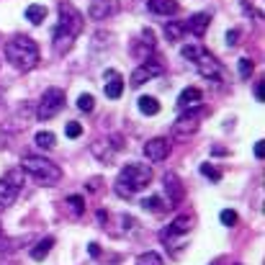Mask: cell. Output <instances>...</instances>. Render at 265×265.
I'll use <instances>...</instances> for the list:
<instances>
[{
    "mask_svg": "<svg viewBox=\"0 0 265 265\" xmlns=\"http://www.w3.org/2000/svg\"><path fill=\"white\" fill-rule=\"evenodd\" d=\"M60 21H57V28H54V36H52V44H54V52L57 54H65L72 49L75 39L80 36L83 26H85V18L83 13L72 5V3H60Z\"/></svg>",
    "mask_w": 265,
    "mask_h": 265,
    "instance_id": "6da1fadb",
    "label": "cell"
},
{
    "mask_svg": "<svg viewBox=\"0 0 265 265\" xmlns=\"http://www.w3.org/2000/svg\"><path fill=\"white\" fill-rule=\"evenodd\" d=\"M5 57H8V62L16 70H21V72L34 70L39 65V60H41L39 47H36V41L31 36H13V39H8Z\"/></svg>",
    "mask_w": 265,
    "mask_h": 265,
    "instance_id": "7a4b0ae2",
    "label": "cell"
},
{
    "mask_svg": "<svg viewBox=\"0 0 265 265\" xmlns=\"http://www.w3.org/2000/svg\"><path fill=\"white\" fill-rule=\"evenodd\" d=\"M152 183V168L144 163H129L121 168L119 178H116V193L121 198H131L137 190H144Z\"/></svg>",
    "mask_w": 265,
    "mask_h": 265,
    "instance_id": "3957f363",
    "label": "cell"
},
{
    "mask_svg": "<svg viewBox=\"0 0 265 265\" xmlns=\"http://www.w3.org/2000/svg\"><path fill=\"white\" fill-rule=\"evenodd\" d=\"M21 170H26L31 178H36L41 185H57L62 180V170L57 163L39 155H23L21 157Z\"/></svg>",
    "mask_w": 265,
    "mask_h": 265,
    "instance_id": "277c9868",
    "label": "cell"
},
{
    "mask_svg": "<svg viewBox=\"0 0 265 265\" xmlns=\"http://www.w3.org/2000/svg\"><path fill=\"white\" fill-rule=\"evenodd\" d=\"M206 113H209V108L206 106H196V108H185L178 119H175L173 124V137H178V139H188L190 134H196L201 121L206 119Z\"/></svg>",
    "mask_w": 265,
    "mask_h": 265,
    "instance_id": "5b68a950",
    "label": "cell"
},
{
    "mask_svg": "<svg viewBox=\"0 0 265 265\" xmlns=\"http://www.w3.org/2000/svg\"><path fill=\"white\" fill-rule=\"evenodd\" d=\"M65 108V90L62 88H47L36 106V119L39 121H49L57 113Z\"/></svg>",
    "mask_w": 265,
    "mask_h": 265,
    "instance_id": "8992f818",
    "label": "cell"
},
{
    "mask_svg": "<svg viewBox=\"0 0 265 265\" xmlns=\"http://www.w3.org/2000/svg\"><path fill=\"white\" fill-rule=\"evenodd\" d=\"M21 185H23L21 170H10L5 178H0V211H5L16 203V198L21 193Z\"/></svg>",
    "mask_w": 265,
    "mask_h": 265,
    "instance_id": "52a82bcc",
    "label": "cell"
},
{
    "mask_svg": "<svg viewBox=\"0 0 265 265\" xmlns=\"http://www.w3.org/2000/svg\"><path fill=\"white\" fill-rule=\"evenodd\" d=\"M155 47H157V41H155V31H152V28H144V31H142L134 41H131V54H134V60L147 62V60H152Z\"/></svg>",
    "mask_w": 265,
    "mask_h": 265,
    "instance_id": "ba28073f",
    "label": "cell"
},
{
    "mask_svg": "<svg viewBox=\"0 0 265 265\" xmlns=\"http://www.w3.org/2000/svg\"><path fill=\"white\" fill-rule=\"evenodd\" d=\"M193 65H196V70H198V75H201V78L214 80V83L222 80V65H219L216 57H214V54H209L206 49H201V54L193 60Z\"/></svg>",
    "mask_w": 265,
    "mask_h": 265,
    "instance_id": "9c48e42d",
    "label": "cell"
},
{
    "mask_svg": "<svg viewBox=\"0 0 265 265\" xmlns=\"http://www.w3.org/2000/svg\"><path fill=\"white\" fill-rule=\"evenodd\" d=\"M121 147H124V144H121V137H111V139H98V142H93V144H90V152L95 155L98 163L111 165L113 157H116V152H119Z\"/></svg>",
    "mask_w": 265,
    "mask_h": 265,
    "instance_id": "30bf717a",
    "label": "cell"
},
{
    "mask_svg": "<svg viewBox=\"0 0 265 265\" xmlns=\"http://www.w3.org/2000/svg\"><path fill=\"white\" fill-rule=\"evenodd\" d=\"M165 72V67L160 65V62H155V60H147V62H142L134 72H131V88H142L147 80H152V78H160Z\"/></svg>",
    "mask_w": 265,
    "mask_h": 265,
    "instance_id": "8fae6325",
    "label": "cell"
},
{
    "mask_svg": "<svg viewBox=\"0 0 265 265\" xmlns=\"http://www.w3.org/2000/svg\"><path fill=\"white\" fill-rule=\"evenodd\" d=\"M168 155H170V142L165 137H155L144 144V157L150 163H163V160H168Z\"/></svg>",
    "mask_w": 265,
    "mask_h": 265,
    "instance_id": "7c38bea8",
    "label": "cell"
},
{
    "mask_svg": "<svg viewBox=\"0 0 265 265\" xmlns=\"http://www.w3.org/2000/svg\"><path fill=\"white\" fill-rule=\"evenodd\" d=\"M163 185H165V193H168V209H175V206L183 201V183H180V178L175 173H165Z\"/></svg>",
    "mask_w": 265,
    "mask_h": 265,
    "instance_id": "4fadbf2b",
    "label": "cell"
},
{
    "mask_svg": "<svg viewBox=\"0 0 265 265\" xmlns=\"http://www.w3.org/2000/svg\"><path fill=\"white\" fill-rule=\"evenodd\" d=\"M106 85H103V90H106V98L111 100H119L121 93H124V80H121V72L116 70H106V75H103Z\"/></svg>",
    "mask_w": 265,
    "mask_h": 265,
    "instance_id": "5bb4252c",
    "label": "cell"
},
{
    "mask_svg": "<svg viewBox=\"0 0 265 265\" xmlns=\"http://www.w3.org/2000/svg\"><path fill=\"white\" fill-rule=\"evenodd\" d=\"M190 227H193V219H190L188 214H180L163 234H160V237H163V242H165V240H173V237H178V234H185Z\"/></svg>",
    "mask_w": 265,
    "mask_h": 265,
    "instance_id": "9a60e30c",
    "label": "cell"
},
{
    "mask_svg": "<svg viewBox=\"0 0 265 265\" xmlns=\"http://www.w3.org/2000/svg\"><path fill=\"white\" fill-rule=\"evenodd\" d=\"M119 10V3L116 0H93V5H90V18H95V21H100V18H108V16H113V13Z\"/></svg>",
    "mask_w": 265,
    "mask_h": 265,
    "instance_id": "2e32d148",
    "label": "cell"
},
{
    "mask_svg": "<svg viewBox=\"0 0 265 265\" xmlns=\"http://www.w3.org/2000/svg\"><path fill=\"white\" fill-rule=\"evenodd\" d=\"M183 23H185V31H190L193 36H203L206 34V26L211 23V16H209V13H196V16H190Z\"/></svg>",
    "mask_w": 265,
    "mask_h": 265,
    "instance_id": "e0dca14e",
    "label": "cell"
},
{
    "mask_svg": "<svg viewBox=\"0 0 265 265\" xmlns=\"http://www.w3.org/2000/svg\"><path fill=\"white\" fill-rule=\"evenodd\" d=\"M147 8L155 16H175L178 13V3L175 0H147Z\"/></svg>",
    "mask_w": 265,
    "mask_h": 265,
    "instance_id": "ac0fdd59",
    "label": "cell"
},
{
    "mask_svg": "<svg viewBox=\"0 0 265 265\" xmlns=\"http://www.w3.org/2000/svg\"><path fill=\"white\" fill-rule=\"evenodd\" d=\"M201 98H203V93L198 90V88H185V90L178 95V108H180V111L196 108L198 103H201Z\"/></svg>",
    "mask_w": 265,
    "mask_h": 265,
    "instance_id": "d6986e66",
    "label": "cell"
},
{
    "mask_svg": "<svg viewBox=\"0 0 265 265\" xmlns=\"http://www.w3.org/2000/svg\"><path fill=\"white\" fill-rule=\"evenodd\" d=\"M65 211H67L72 219H80V216L85 214V198H83V196H67Z\"/></svg>",
    "mask_w": 265,
    "mask_h": 265,
    "instance_id": "ffe728a7",
    "label": "cell"
},
{
    "mask_svg": "<svg viewBox=\"0 0 265 265\" xmlns=\"http://www.w3.org/2000/svg\"><path fill=\"white\" fill-rule=\"evenodd\" d=\"M52 247H54V237H44V240H39V242L31 247V258H34V260H44V258L52 253Z\"/></svg>",
    "mask_w": 265,
    "mask_h": 265,
    "instance_id": "44dd1931",
    "label": "cell"
},
{
    "mask_svg": "<svg viewBox=\"0 0 265 265\" xmlns=\"http://www.w3.org/2000/svg\"><path fill=\"white\" fill-rule=\"evenodd\" d=\"M137 106H139V111H142L144 116H157V113H160V100L152 98V95H142V98L137 100Z\"/></svg>",
    "mask_w": 265,
    "mask_h": 265,
    "instance_id": "7402d4cb",
    "label": "cell"
},
{
    "mask_svg": "<svg viewBox=\"0 0 265 265\" xmlns=\"http://www.w3.org/2000/svg\"><path fill=\"white\" fill-rule=\"evenodd\" d=\"M165 36H168V41H180L185 36V23L183 21H168L165 23Z\"/></svg>",
    "mask_w": 265,
    "mask_h": 265,
    "instance_id": "603a6c76",
    "label": "cell"
},
{
    "mask_svg": "<svg viewBox=\"0 0 265 265\" xmlns=\"http://www.w3.org/2000/svg\"><path fill=\"white\" fill-rule=\"evenodd\" d=\"M26 18H28V23L41 26V23H44V18H47V8H44V5H39V3L28 5V8H26Z\"/></svg>",
    "mask_w": 265,
    "mask_h": 265,
    "instance_id": "cb8c5ba5",
    "label": "cell"
},
{
    "mask_svg": "<svg viewBox=\"0 0 265 265\" xmlns=\"http://www.w3.org/2000/svg\"><path fill=\"white\" fill-rule=\"evenodd\" d=\"M36 147L39 150H54V144H57V137L52 134V131H39V134L34 137Z\"/></svg>",
    "mask_w": 265,
    "mask_h": 265,
    "instance_id": "d4e9b609",
    "label": "cell"
},
{
    "mask_svg": "<svg viewBox=\"0 0 265 265\" xmlns=\"http://www.w3.org/2000/svg\"><path fill=\"white\" fill-rule=\"evenodd\" d=\"M142 209L160 214V211H165V209H168V203H163V198H160V196H150V198H144V201H142Z\"/></svg>",
    "mask_w": 265,
    "mask_h": 265,
    "instance_id": "484cf974",
    "label": "cell"
},
{
    "mask_svg": "<svg viewBox=\"0 0 265 265\" xmlns=\"http://www.w3.org/2000/svg\"><path fill=\"white\" fill-rule=\"evenodd\" d=\"M137 265H165V260L150 250V253H142V255L137 258Z\"/></svg>",
    "mask_w": 265,
    "mask_h": 265,
    "instance_id": "4316f807",
    "label": "cell"
},
{
    "mask_svg": "<svg viewBox=\"0 0 265 265\" xmlns=\"http://www.w3.org/2000/svg\"><path fill=\"white\" fill-rule=\"evenodd\" d=\"M201 175H206V178H209V180H214V183H219V180H222V170H219V168H214L211 163H203V165H201Z\"/></svg>",
    "mask_w": 265,
    "mask_h": 265,
    "instance_id": "83f0119b",
    "label": "cell"
},
{
    "mask_svg": "<svg viewBox=\"0 0 265 265\" xmlns=\"http://www.w3.org/2000/svg\"><path fill=\"white\" fill-rule=\"evenodd\" d=\"M78 108H80L83 113H90V111L95 108V98H93L90 93H83V95L78 98Z\"/></svg>",
    "mask_w": 265,
    "mask_h": 265,
    "instance_id": "f1b7e54d",
    "label": "cell"
},
{
    "mask_svg": "<svg viewBox=\"0 0 265 265\" xmlns=\"http://www.w3.org/2000/svg\"><path fill=\"white\" fill-rule=\"evenodd\" d=\"M219 219H222V224H224V227H237V222H240L237 211H232V209H224L222 214H219Z\"/></svg>",
    "mask_w": 265,
    "mask_h": 265,
    "instance_id": "f546056e",
    "label": "cell"
},
{
    "mask_svg": "<svg viewBox=\"0 0 265 265\" xmlns=\"http://www.w3.org/2000/svg\"><path fill=\"white\" fill-rule=\"evenodd\" d=\"M253 70H255L253 60H247V57H242V60H240V78H242V80H250V75H253Z\"/></svg>",
    "mask_w": 265,
    "mask_h": 265,
    "instance_id": "4dcf8cb0",
    "label": "cell"
},
{
    "mask_svg": "<svg viewBox=\"0 0 265 265\" xmlns=\"http://www.w3.org/2000/svg\"><path fill=\"white\" fill-rule=\"evenodd\" d=\"M180 54L185 57V60H190V62H193L196 57L201 54V47H196V44H185V47L180 49Z\"/></svg>",
    "mask_w": 265,
    "mask_h": 265,
    "instance_id": "1f68e13d",
    "label": "cell"
},
{
    "mask_svg": "<svg viewBox=\"0 0 265 265\" xmlns=\"http://www.w3.org/2000/svg\"><path fill=\"white\" fill-rule=\"evenodd\" d=\"M65 134H67L70 139H78V137L83 134V126H80L78 121H67V126H65Z\"/></svg>",
    "mask_w": 265,
    "mask_h": 265,
    "instance_id": "d6a6232c",
    "label": "cell"
},
{
    "mask_svg": "<svg viewBox=\"0 0 265 265\" xmlns=\"http://www.w3.org/2000/svg\"><path fill=\"white\" fill-rule=\"evenodd\" d=\"M237 41H240V28H232V31H227V47H234Z\"/></svg>",
    "mask_w": 265,
    "mask_h": 265,
    "instance_id": "836d02e7",
    "label": "cell"
},
{
    "mask_svg": "<svg viewBox=\"0 0 265 265\" xmlns=\"http://www.w3.org/2000/svg\"><path fill=\"white\" fill-rule=\"evenodd\" d=\"M100 183H103L100 178H93L90 183H88V190H90V193H98V190H100Z\"/></svg>",
    "mask_w": 265,
    "mask_h": 265,
    "instance_id": "e575fe53",
    "label": "cell"
},
{
    "mask_svg": "<svg viewBox=\"0 0 265 265\" xmlns=\"http://www.w3.org/2000/svg\"><path fill=\"white\" fill-rule=\"evenodd\" d=\"M255 157H258V160H263V157H265V144H263V142H258V144H255Z\"/></svg>",
    "mask_w": 265,
    "mask_h": 265,
    "instance_id": "d590c367",
    "label": "cell"
},
{
    "mask_svg": "<svg viewBox=\"0 0 265 265\" xmlns=\"http://www.w3.org/2000/svg\"><path fill=\"white\" fill-rule=\"evenodd\" d=\"M88 253H90L93 258H98V255H100V247H98L95 242H90V247H88Z\"/></svg>",
    "mask_w": 265,
    "mask_h": 265,
    "instance_id": "8d00e7d4",
    "label": "cell"
},
{
    "mask_svg": "<svg viewBox=\"0 0 265 265\" xmlns=\"http://www.w3.org/2000/svg\"><path fill=\"white\" fill-rule=\"evenodd\" d=\"M255 98L263 100V83H255Z\"/></svg>",
    "mask_w": 265,
    "mask_h": 265,
    "instance_id": "74e56055",
    "label": "cell"
},
{
    "mask_svg": "<svg viewBox=\"0 0 265 265\" xmlns=\"http://www.w3.org/2000/svg\"><path fill=\"white\" fill-rule=\"evenodd\" d=\"M0 234H3V224H0Z\"/></svg>",
    "mask_w": 265,
    "mask_h": 265,
    "instance_id": "f35d334b",
    "label": "cell"
}]
</instances>
